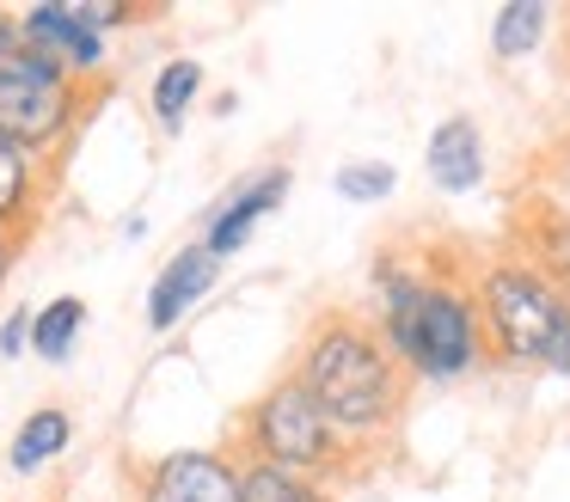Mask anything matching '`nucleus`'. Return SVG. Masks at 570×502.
<instances>
[{
	"mask_svg": "<svg viewBox=\"0 0 570 502\" xmlns=\"http://www.w3.org/2000/svg\"><path fill=\"white\" fill-rule=\"evenodd\" d=\"M19 252H26V239H13V233H0V288H7V276H13Z\"/></svg>",
	"mask_w": 570,
	"mask_h": 502,
	"instance_id": "4be33fe9",
	"label": "nucleus"
},
{
	"mask_svg": "<svg viewBox=\"0 0 570 502\" xmlns=\"http://www.w3.org/2000/svg\"><path fill=\"white\" fill-rule=\"evenodd\" d=\"M26 73H62V68L26 37L19 12H0V80H26Z\"/></svg>",
	"mask_w": 570,
	"mask_h": 502,
	"instance_id": "a211bd4d",
	"label": "nucleus"
},
{
	"mask_svg": "<svg viewBox=\"0 0 570 502\" xmlns=\"http://www.w3.org/2000/svg\"><path fill=\"white\" fill-rule=\"evenodd\" d=\"M466 367H484L479 301H472L454 276L430 269L423 301H417V325H411L405 374H417V380H460Z\"/></svg>",
	"mask_w": 570,
	"mask_h": 502,
	"instance_id": "39448f33",
	"label": "nucleus"
},
{
	"mask_svg": "<svg viewBox=\"0 0 570 502\" xmlns=\"http://www.w3.org/2000/svg\"><path fill=\"white\" fill-rule=\"evenodd\" d=\"M227 453L283 465V472H301V478H344V472H356L362 447L337 435L332 416L313 404V392L301 386L295 374H283L271 392H258V404H252L246 416H239Z\"/></svg>",
	"mask_w": 570,
	"mask_h": 502,
	"instance_id": "f03ea898",
	"label": "nucleus"
},
{
	"mask_svg": "<svg viewBox=\"0 0 570 502\" xmlns=\"http://www.w3.org/2000/svg\"><path fill=\"white\" fill-rule=\"evenodd\" d=\"M197 92H203V61H190V56L166 61V68L154 73L148 105H154V117H160V129H166V135L185 129V110L197 105Z\"/></svg>",
	"mask_w": 570,
	"mask_h": 502,
	"instance_id": "4468645a",
	"label": "nucleus"
},
{
	"mask_svg": "<svg viewBox=\"0 0 570 502\" xmlns=\"http://www.w3.org/2000/svg\"><path fill=\"white\" fill-rule=\"evenodd\" d=\"M295 380L313 392L332 429L356 447H368L374 435L399 423L405 411V392H411V374L393 362V350L381 343L374 318L362 313H325L320 325L307 331L301 343V362H295Z\"/></svg>",
	"mask_w": 570,
	"mask_h": 502,
	"instance_id": "f257e3e1",
	"label": "nucleus"
},
{
	"mask_svg": "<svg viewBox=\"0 0 570 502\" xmlns=\"http://www.w3.org/2000/svg\"><path fill=\"white\" fill-rule=\"evenodd\" d=\"M239 502H332V496H325L320 478L283 472V465H264V460H239Z\"/></svg>",
	"mask_w": 570,
	"mask_h": 502,
	"instance_id": "ddd939ff",
	"label": "nucleus"
},
{
	"mask_svg": "<svg viewBox=\"0 0 570 502\" xmlns=\"http://www.w3.org/2000/svg\"><path fill=\"white\" fill-rule=\"evenodd\" d=\"M80 325H87V306H80L75 294H62V301H50L38 318H31V350H38L43 362H68Z\"/></svg>",
	"mask_w": 570,
	"mask_h": 502,
	"instance_id": "dca6fc26",
	"label": "nucleus"
},
{
	"mask_svg": "<svg viewBox=\"0 0 570 502\" xmlns=\"http://www.w3.org/2000/svg\"><path fill=\"white\" fill-rule=\"evenodd\" d=\"M546 19H552V7H546V0H509V7L497 12V24H491V49L503 61L528 56V49L546 37Z\"/></svg>",
	"mask_w": 570,
	"mask_h": 502,
	"instance_id": "f3484780",
	"label": "nucleus"
},
{
	"mask_svg": "<svg viewBox=\"0 0 570 502\" xmlns=\"http://www.w3.org/2000/svg\"><path fill=\"white\" fill-rule=\"evenodd\" d=\"M215 276H222V264H215L203 245H185V252H178L173 264L160 269V282H154V294H148V325H154V331H173L178 318H185L190 306H197L203 294L215 288Z\"/></svg>",
	"mask_w": 570,
	"mask_h": 502,
	"instance_id": "1a4fd4ad",
	"label": "nucleus"
},
{
	"mask_svg": "<svg viewBox=\"0 0 570 502\" xmlns=\"http://www.w3.org/2000/svg\"><path fill=\"white\" fill-rule=\"evenodd\" d=\"M423 166H430L435 190H448V196L472 190V184L484 178V135H479V122H472V117H448L442 129L430 135Z\"/></svg>",
	"mask_w": 570,
	"mask_h": 502,
	"instance_id": "9d476101",
	"label": "nucleus"
},
{
	"mask_svg": "<svg viewBox=\"0 0 570 502\" xmlns=\"http://www.w3.org/2000/svg\"><path fill=\"white\" fill-rule=\"evenodd\" d=\"M472 301H479L484 362H497V367L540 362L546 337H552L558 313H564V301H558L521 257H497V264L479 276V294H472Z\"/></svg>",
	"mask_w": 570,
	"mask_h": 502,
	"instance_id": "7ed1b4c3",
	"label": "nucleus"
},
{
	"mask_svg": "<svg viewBox=\"0 0 570 502\" xmlns=\"http://www.w3.org/2000/svg\"><path fill=\"white\" fill-rule=\"evenodd\" d=\"M92 105H99V86L75 80V73L0 80V135H7L26 159H38L43 171H56Z\"/></svg>",
	"mask_w": 570,
	"mask_h": 502,
	"instance_id": "20e7f679",
	"label": "nucleus"
},
{
	"mask_svg": "<svg viewBox=\"0 0 570 502\" xmlns=\"http://www.w3.org/2000/svg\"><path fill=\"white\" fill-rule=\"evenodd\" d=\"M552 374H570V301H564V313H558V325H552V337H546V355H540Z\"/></svg>",
	"mask_w": 570,
	"mask_h": 502,
	"instance_id": "aec40b11",
	"label": "nucleus"
},
{
	"mask_svg": "<svg viewBox=\"0 0 570 502\" xmlns=\"http://www.w3.org/2000/svg\"><path fill=\"white\" fill-rule=\"evenodd\" d=\"M68 435H75V416L68 411H31L26 416V429H19L13 435V453H7V460H13V472H38L43 460H56V453L68 447Z\"/></svg>",
	"mask_w": 570,
	"mask_h": 502,
	"instance_id": "2eb2a0df",
	"label": "nucleus"
},
{
	"mask_svg": "<svg viewBox=\"0 0 570 502\" xmlns=\"http://www.w3.org/2000/svg\"><path fill=\"white\" fill-rule=\"evenodd\" d=\"M26 343H31V313H13L0 331V355H26Z\"/></svg>",
	"mask_w": 570,
	"mask_h": 502,
	"instance_id": "412c9836",
	"label": "nucleus"
},
{
	"mask_svg": "<svg viewBox=\"0 0 570 502\" xmlns=\"http://www.w3.org/2000/svg\"><path fill=\"white\" fill-rule=\"evenodd\" d=\"M50 171L38 166V159H26L7 135H0V233H13V239H26L31 227H38L43 215V190H50Z\"/></svg>",
	"mask_w": 570,
	"mask_h": 502,
	"instance_id": "9b49d317",
	"label": "nucleus"
},
{
	"mask_svg": "<svg viewBox=\"0 0 570 502\" xmlns=\"http://www.w3.org/2000/svg\"><path fill=\"white\" fill-rule=\"evenodd\" d=\"M288 196V171H258V178H246V190H234V203H222V215L209 220V239H203V252L222 264V257H234L239 245L252 239V227H258L271 208H283Z\"/></svg>",
	"mask_w": 570,
	"mask_h": 502,
	"instance_id": "6e6552de",
	"label": "nucleus"
},
{
	"mask_svg": "<svg viewBox=\"0 0 570 502\" xmlns=\"http://www.w3.org/2000/svg\"><path fill=\"white\" fill-rule=\"evenodd\" d=\"M521 239H528V257H521V264H528L558 301H570V215H558V208H528Z\"/></svg>",
	"mask_w": 570,
	"mask_h": 502,
	"instance_id": "f8f14e48",
	"label": "nucleus"
},
{
	"mask_svg": "<svg viewBox=\"0 0 570 502\" xmlns=\"http://www.w3.org/2000/svg\"><path fill=\"white\" fill-rule=\"evenodd\" d=\"M19 24H26L31 43H38L62 73H75V80H92V73L105 68V56H111V43L92 37L68 7H26V12H19Z\"/></svg>",
	"mask_w": 570,
	"mask_h": 502,
	"instance_id": "0eeeda50",
	"label": "nucleus"
},
{
	"mask_svg": "<svg viewBox=\"0 0 570 502\" xmlns=\"http://www.w3.org/2000/svg\"><path fill=\"white\" fill-rule=\"evenodd\" d=\"M136 502H239V460L227 447H178L136 465Z\"/></svg>",
	"mask_w": 570,
	"mask_h": 502,
	"instance_id": "423d86ee",
	"label": "nucleus"
},
{
	"mask_svg": "<svg viewBox=\"0 0 570 502\" xmlns=\"http://www.w3.org/2000/svg\"><path fill=\"white\" fill-rule=\"evenodd\" d=\"M393 184H399L393 166H344L337 171V196H344V203H386Z\"/></svg>",
	"mask_w": 570,
	"mask_h": 502,
	"instance_id": "6ab92c4d",
	"label": "nucleus"
}]
</instances>
